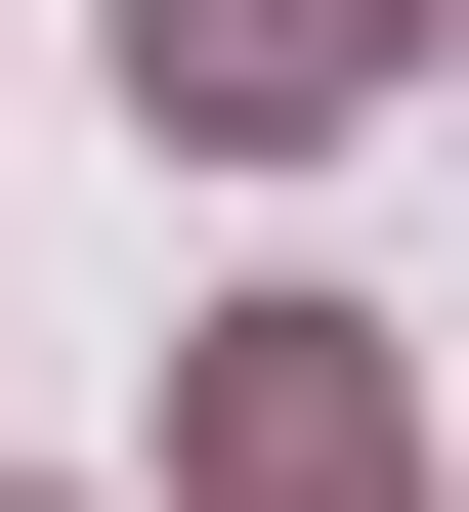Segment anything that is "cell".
Returning <instances> with one entry per match:
<instances>
[{"label":"cell","mask_w":469,"mask_h":512,"mask_svg":"<svg viewBox=\"0 0 469 512\" xmlns=\"http://www.w3.org/2000/svg\"><path fill=\"white\" fill-rule=\"evenodd\" d=\"M384 43H427V0H128V86H171V128H342Z\"/></svg>","instance_id":"6da1fadb"}]
</instances>
